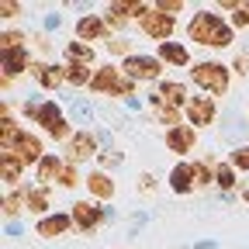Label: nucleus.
I'll return each mask as SVG.
<instances>
[{"mask_svg":"<svg viewBox=\"0 0 249 249\" xmlns=\"http://www.w3.org/2000/svg\"><path fill=\"white\" fill-rule=\"evenodd\" d=\"M187 35H191V42H197L204 49H225V45L235 42L232 24H225L222 18L211 14V11H197L191 18V24H187Z\"/></svg>","mask_w":249,"mask_h":249,"instance_id":"obj_1","label":"nucleus"},{"mask_svg":"<svg viewBox=\"0 0 249 249\" xmlns=\"http://www.w3.org/2000/svg\"><path fill=\"white\" fill-rule=\"evenodd\" d=\"M24 114L28 118H35L42 128L55 139V142H62V139H73L70 135V121L62 118V111H59V104L55 101H42V104H24Z\"/></svg>","mask_w":249,"mask_h":249,"instance_id":"obj_2","label":"nucleus"},{"mask_svg":"<svg viewBox=\"0 0 249 249\" xmlns=\"http://www.w3.org/2000/svg\"><path fill=\"white\" fill-rule=\"evenodd\" d=\"M194 83L208 93H214V97H222V93L229 90V66H222V62H214V59H204V62H194V70H191Z\"/></svg>","mask_w":249,"mask_h":249,"instance_id":"obj_3","label":"nucleus"},{"mask_svg":"<svg viewBox=\"0 0 249 249\" xmlns=\"http://www.w3.org/2000/svg\"><path fill=\"white\" fill-rule=\"evenodd\" d=\"M97 93H114V97H128L132 93V76L124 70H114V66H104L93 73V83H90Z\"/></svg>","mask_w":249,"mask_h":249,"instance_id":"obj_4","label":"nucleus"},{"mask_svg":"<svg viewBox=\"0 0 249 249\" xmlns=\"http://www.w3.org/2000/svg\"><path fill=\"white\" fill-rule=\"evenodd\" d=\"M124 73L132 80H156L163 73V59L160 55H128L124 59Z\"/></svg>","mask_w":249,"mask_h":249,"instance_id":"obj_5","label":"nucleus"},{"mask_svg":"<svg viewBox=\"0 0 249 249\" xmlns=\"http://www.w3.org/2000/svg\"><path fill=\"white\" fill-rule=\"evenodd\" d=\"M104 218H107V211L97 208L93 201H76V204H73V225L83 229V232H93V229L104 222Z\"/></svg>","mask_w":249,"mask_h":249,"instance_id":"obj_6","label":"nucleus"},{"mask_svg":"<svg viewBox=\"0 0 249 249\" xmlns=\"http://www.w3.org/2000/svg\"><path fill=\"white\" fill-rule=\"evenodd\" d=\"M173 28H177V21H173L170 14H163V11H149V14L142 18V31H145L149 38L166 42V38L173 35Z\"/></svg>","mask_w":249,"mask_h":249,"instance_id":"obj_7","label":"nucleus"},{"mask_svg":"<svg viewBox=\"0 0 249 249\" xmlns=\"http://www.w3.org/2000/svg\"><path fill=\"white\" fill-rule=\"evenodd\" d=\"M214 101L211 97H191L187 101V118H191V124L194 128H204V124H211L214 121Z\"/></svg>","mask_w":249,"mask_h":249,"instance_id":"obj_8","label":"nucleus"},{"mask_svg":"<svg viewBox=\"0 0 249 249\" xmlns=\"http://www.w3.org/2000/svg\"><path fill=\"white\" fill-rule=\"evenodd\" d=\"M194 142H197V135H194V124H177V128H170V132H166V145H170L177 156L194 152Z\"/></svg>","mask_w":249,"mask_h":249,"instance_id":"obj_9","label":"nucleus"},{"mask_svg":"<svg viewBox=\"0 0 249 249\" xmlns=\"http://www.w3.org/2000/svg\"><path fill=\"white\" fill-rule=\"evenodd\" d=\"M11 152L18 156V160H21L24 166H28V163H42V160H45V156H42V142H38L35 135H28V132L18 139V145H14Z\"/></svg>","mask_w":249,"mask_h":249,"instance_id":"obj_10","label":"nucleus"},{"mask_svg":"<svg viewBox=\"0 0 249 249\" xmlns=\"http://www.w3.org/2000/svg\"><path fill=\"white\" fill-rule=\"evenodd\" d=\"M170 187L177 194H191L194 187H197V180H194V163H177L173 170H170Z\"/></svg>","mask_w":249,"mask_h":249,"instance_id":"obj_11","label":"nucleus"},{"mask_svg":"<svg viewBox=\"0 0 249 249\" xmlns=\"http://www.w3.org/2000/svg\"><path fill=\"white\" fill-rule=\"evenodd\" d=\"M70 225H73V214H49V218H42V222L35 225V232L42 239H55V235H66Z\"/></svg>","mask_w":249,"mask_h":249,"instance_id":"obj_12","label":"nucleus"},{"mask_svg":"<svg viewBox=\"0 0 249 249\" xmlns=\"http://www.w3.org/2000/svg\"><path fill=\"white\" fill-rule=\"evenodd\" d=\"M0 62H4V76H18L28 70V45H18V49H7V52H0Z\"/></svg>","mask_w":249,"mask_h":249,"instance_id":"obj_13","label":"nucleus"},{"mask_svg":"<svg viewBox=\"0 0 249 249\" xmlns=\"http://www.w3.org/2000/svg\"><path fill=\"white\" fill-rule=\"evenodd\" d=\"M183 97H187V87H183V83H173V80L160 83V90L152 93V101H156V104H166V107L183 104Z\"/></svg>","mask_w":249,"mask_h":249,"instance_id":"obj_14","label":"nucleus"},{"mask_svg":"<svg viewBox=\"0 0 249 249\" xmlns=\"http://www.w3.org/2000/svg\"><path fill=\"white\" fill-rule=\"evenodd\" d=\"M31 76H35L45 90H55L62 80H66V70H59V66H49V62H35L31 66Z\"/></svg>","mask_w":249,"mask_h":249,"instance_id":"obj_15","label":"nucleus"},{"mask_svg":"<svg viewBox=\"0 0 249 249\" xmlns=\"http://www.w3.org/2000/svg\"><path fill=\"white\" fill-rule=\"evenodd\" d=\"M90 156H93V135L90 132H76L70 139V160L83 163V160H90Z\"/></svg>","mask_w":249,"mask_h":249,"instance_id":"obj_16","label":"nucleus"},{"mask_svg":"<svg viewBox=\"0 0 249 249\" xmlns=\"http://www.w3.org/2000/svg\"><path fill=\"white\" fill-rule=\"evenodd\" d=\"M76 35L87 38V42L104 38V21H101V18H93V14H83V18L76 21Z\"/></svg>","mask_w":249,"mask_h":249,"instance_id":"obj_17","label":"nucleus"},{"mask_svg":"<svg viewBox=\"0 0 249 249\" xmlns=\"http://www.w3.org/2000/svg\"><path fill=\"white\" fill-rule=\"evenodd\" d=\"M160 59L173 62V66H191V52L180 42H160Z\"/></svg>","mask_w":249,"mask_h":249,"instance_id":"obj_18","label":"nucleus"},{"mask_svg":"<svg viewBox=\"0 0 249 249\" xmlns=\"http://www.w3.org/2000/svg\"><path fill=\"white\" fill-rule=\"evenodd\" d=\"M62 170H66V166H62L59 156H45V160L38 163V183H42V187H49L52 180H59V177H62Z\"/></svg>","mask_w":249,"mask_h":249,"instance_id":"obj_19","label":"nucleus"},{"mask_svg":"<svg viewBox=\"0 0 249 249\" xmlns=\"http://www.w3.org/2000/svg\"><path fill=\"white\" fill-rule=\"evenodd\" d=\"M21 170H24V163L18 160L14 152H0V173H4V183H18L21 180Z\"/></svg>","mask_w":249,"mask_h":249,"instance_id":"obj_20","label":"nucleus"},{"mask_svg":"<svg viewBox=\"0 0 249 249\" xmlns=\"http://www.w3.org/2000/svg\"><path fill=\"white\" fill-rule=\"evenodd\" d=\"M87 187H90V194H97V197H111L114 194V180L107 173H101V170H93L87 177Z\"/></svg>","mask_w":249,"mask_h":249,"instance_id":"obj_21","label":"nucleus"},{"mask_svg":"<svg viewBox=\"0 0 249 249\" xmlns=\"http://www.w3.org/2000/svg\"><path fill=\"white\" fill-rule=\"evenodd\" d=\"M24 208H28V211H35V214L49 211V191H45V187H35V191H24Z\"/></svg>","mask_w":249,"mask_h":249,"instance_id":"obj_22","label":"nucleus"},{"mask_svg":"<svg viewBox=\"0 0 249 249\" xmlns=\"http://www.w3.org/2000/svg\"><path fill=\"white\" fill-rule=\"evenodd\" d=\"M66 83H70V87H83V83H93V76H90L87 66H80V62H70V66H66Z\"/></svg>","mask_w":249,"mask_h":249,"instance_id":"obj_23","label":"nucleus"},{"mask_svg":"<svg viewBox=\"0 0 249 249\" xmlns=\"http://www.w3.org/2000/svg\"><path fill=\"white\" fill-rule=\"evenodd\" d=\"M66 55H70L73 62H80V66H90V62H93V49H90V45H80V42H70Z\"/></svg>","mask_w":249,"mask_h":249,"instance_id":"obj_24","label":"nucleus"},{"mask_svg":"<svg viewBox=\"0 0 249 249\" xmlns=\"http://www.w3.org/2000/svg\"><path fill=\"white\" fill-rule=\"evenodd\" d=\"M214 183L222 187V191H232V187H235V173H232V166H218V170H214Z\"/></svg>","mask_w":249,"mask_h":249,"instance_id":"obj_25","label":"nucleus"},{"mask_svg":"<svg viewBox=\"0 0 249 249\" xmlns=\"http://www.w3.org/2000/svg\"><path fill=\"white\" fill-rule=\"evenodd\" d=\"M156 118H160L163 124H173V128H177V107H166V104H156Z\"/></svg>","mask_w":249,"mask_h":249,"instance_id":"obj_26","label":"nucleus"},{"mask_svg":"<svg viewBox=\"0 0 249 249\" xmlns=\"http://www.w3.org/2000/svg\"><path fill=\"white\" fill-rule=\"evenodd\" d=\"M232 163H235L239 170H249V145H239V149L232 152Z\"/></svg>","mask_w":249,"mask_h":249,"instance_id":"obj_27","label":"nucleus"},{"mask_svg":"<svg viewBox=\"0 0 249 249\" xmlns=\"http://www.w3.org/2000/svg\"><path fill=\"white\" fill-rule=\"evenodd\" d=\"M194 180H197V187L211 183V173H208V166H204V163H194Z\"/></svg>","mask_w":249,"mask_h":249,"instance_id":"obj_28","label":"nucleus"},{"mask_svg":"<svg viewBox=\"0 0 249 249\" xmlns=\"http://www.w3.org/2000/svg\"><path fill=\"white\" fill-rule=\"evenodd\" d=\"M21 201H24V197H14V194L4 201V211H7V218H14V214L21 211Z\"/></svg>","mask_w":249,"mask_h":249,"instance_id":"obj_29","label":"nucleus"},{"mask_svg":"<svg viewBox=\"0 0 249 249\" xmlns=\"http://www.w3.org/2000/svg\"><path fill=\"white\" fill-rule=\"evenodd\" d=\"M18 14H21V4H11V0L0 4V18H18Z\"/></svg>","mask_w":249,"mask_h":249,"instance_id":"obj_30","label":"nucleus"},{"mask_svg":"<svg viewBox=\"0 0 249 249\" xmlns=\"http://www.w3.org/2000/svg\"><path fill=\"white\" fill-rule=\"evenodd\" d=\"M76 180H80V177H76V170H73V166H66V170H62V177H59V183H62V187H76Z\"/></svg>","mask_w":249,"mask_h":249,"instance_id":"obj_31","label":"nucleus"},{"mask_svg":"<svg viewBox=\"0 0 249 249\" xmlns=\"http://www.w3.org/2000/svg\"><path fill=\"white\" fill-rule=\"evenodd\" d=\"M107 49H111V52H132L128 38H111V42H107Z\"/></svg>","mask_w":249,"mask_h":249,"instance_id":"obj_32","label":"nucleus"},{"mask_svg":"<svg viewBox=\"0 0 249 249\" xmlns=\"http://www.w3.org/2000/svg\"><path fill=\"white\" fill-rule=\"evenodd\" d=\"M235 70H239L242 76H249V59H246V55H239V59H235Z\"/></svg>","mask_w":249,"mask_h":249,"instance_id":"obj_33","label":"nucleus"}]
</instances>
